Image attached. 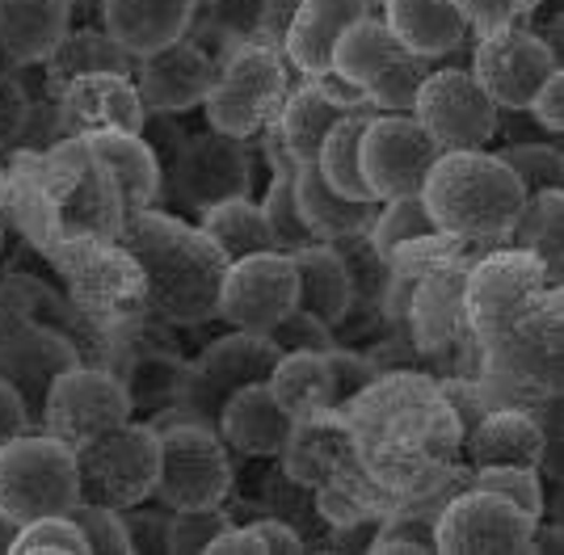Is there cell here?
Wrapping results in <instances>:
<instances>
[{
  "label": "cell",
  "instance_id": "obj_1",
  "mask_svg": "<svg viewBox=\"0 0 564 555\" xmlns=\"http://www.w3.org/2000/svg\"><path fill=\"white\" fill-rule=\"evenodd\" d=\"M522 185L501 156L480 148L471 152H438L422 185V203L434 228L447 236H506L514 215L522 210Z\"/></svg>",
  "mask_w": 564,
  "mask_h": 555
},
{
  "label": "cell",
  "instance_id": "obj_2",
  "mask_svg": "<svg viewBox=\"0 0 564 555\" xmlns=\"http://www.w3.org/2000/svg\"><path fill=\"white\" fill-rule=\"evenodd\" d=\"M127 244L143 261L152 295L177 320H198L219 312V282L228 257L203 231H189L161 215H140L127 224Z\"/></svg>",
  "mask_w": 564,
  "mask_h": 555
},
{
  "label": "cell",
  "instance_id": "obj_3",
  "mask_svg": "<svg viewBox=\"0 0 564 555\" xmlns=\"http://www.w3.org/2000/svg\"><path fill=\"white\" fill-rule=\"evenodd\" d=\"M80 501L76 450L55 434H18L0 446V513L18 526L51 513H68Z\"/></svg>",
  "mask_w": 564,
  "mask_h": 555
},
{
  "label": "cell",
  "instance_id": "obj_4",
  "mask_svg": "<svg viewBox=\"0 0 564 555\" xmlns=\"http://www.w3.org/2000/svg\"><path fill=\"white\" fill-rule=\"evenodd\" d=\"M76 467H80V501L115 509L140 505L156 488L161 429L122 421L85 446H76Z\"/></svg>",
  "mask_w": 564,
  "mask_h": 555
},
{
  "label": "cell",
  "instance_id": "obj_5",
  "mask_svg": "<svg viewBox=\"0 0 564 555\" xmlns=\"http://www.w3.org/2000/svg\"><path fill=\"white\" fill-rule=\"evenodd\" d=\"M232 488V463L219 429L203 421H173L161 429V467L152 497L165 509H212L224 505Z\"/></svg>",
  "mask_w": 564,
  "mask_h": 555
},
{
  "label": "cell",
  "instance_id": "obj_6",
  "mask_svg": "<svg viewBox=\"0 0 564 555\" xmlns=\"http://www.w3.org/2000/svg\"><path fill=\"white\" fill-rule=\"evenodd\" d=\"M282 97H286V76H282L279 51L249 43L232 46L203 106H207L212 131L245 139L279 115Z\"/></svg>",
  "mask_w": 564,
  "mask_h": 555
},
{
  "label": "cell",
  "instance_id": "obj_7",
  "mask_svg": "<svg viewBox=\"0 0 564 555\" xmlns=\"http://www.w3.org/2000/svg\"><path fill=\"white\" fill-rule=\"evenodd\" d=\"M279 358H282V349L274 346L270 333H245V328H236L232 337L215 341V346L182 374L177 404L186 409V421H203V425L215 429L224 400H228L236 388H245V383H265Z\"/></svg>",
  "mask_w": 564,
  "mask_h": 555
},
{
  "label": "cell",
  "instance_id": "obj_8",
  "mask_svg": "<svg viewBox=\"0 0 564 555\" xmlns=\"http://www.w3.org/2000/svg\"><path fill=\"white\" fill-rule=\"evenodd\" d=\"M438 161V143L413 115H376L358 139V168L371 198L422 194L430 164Z\"/></svg>",
  "mask_w": 564,
  "mask_h": 555
},
{
  "label": "cell",
  "instance_id": "obj_9",
  "mask_svg": "<svg viewBox=\"0 0 564 555\" xmlns=\"http://www.w3.org/2000/svg\"><path fill=\"white\" fill-rule=\"evenodd\" d=\"M535 522L514 501L471 488L434 518V543L443 555H522Z\"/></svg>",
  "mask_w": 564,
  "mask_h": 555
},
{
  "label": "cell",
  "instance_id": "obj_10",
  "mask_svg": "<svg viewBox=\"0 0 564 555\" xmlns=\"http://www.w3.org/2000/svg\"><path fill=\"white\" fill-rule=\"evenodd\" d=\"M409 115L422 122L438 152H471L485 148L497 131V106L494 97L471 80V72L443 68L430 72L422 89L413 97Z\"/></svg>",
  "mask_w": 564,
  "mask_h": 555
},
{
  "label": "cell",
  "instance_id": "obj_11",
  "mask_svg": "<svg viewBox=\"0 0 564 555\" xmlns=\"http://www.w3.org/2000/svg\"><path fill=\"white\" fill-rule=\"evenodd\" d=\"M552 72H561L556 51L543 43L540 34L514 30V25L480 34V46L471 55V80L494 97L497 110L501 106L506 110H527Z\"/></svg>",
  "mask_w": 564,
  "mask_h": 555
},
{
  "label": "cell",
  "instance_id": "obj_12",
  "mask_svg": "<svg viewBox=\"0 0 564 555\" xmlns=\"http://www.w3.org/2000/svg\"><path fill=\"white\" fill-rule=\"evenodd\" d=\"M131 409H135V400L110 370L72 367L51 388L47 409H43V429L64 438L76 450L97 434L131 421Z\"/></svg>",
  "mask_w": 564,
  "mask_h": 555
},
{
  "label": "cell",
  "instance_id": "obj_13",
  "mask_svg": "<svg viewBox=\"0 0 564 555\" xmlns=\"http://www.w3.org/2000/svg\"><path fill=\"white\" fill-rule=\"evenodd\" d=\"M295 312V261L282 249L228 261L219 282V316L245 333H270Z\"/></svg>",
  "mask_w": 564,
  "mask_h": 555
},
{
  "label": "cell",
  "instance_id": "obj_14",
  "mask_svg": "<svg viewBox=\"0 0 564 555\" xmlns=\"http://www.w3.org/2000/svg\"><path fill=\"white\" fill-rule=\"evenodd\" d=\"M173 177H177V194L186 198L189 207L207 210L215 203H228V198L249 194L253 161H249L245 143L236 135L203 131V135L186 139Z\"/></svg>",
  "mask_w": 564,
  "mask_h": 555
},
{
  "label": "cell",
  "instance_id": "obj_15",
  "mask_svg": "<svg viewBox=\"0 0 564 555\" xmlns=\"http://www.w3.org/2000/svg\"><path fill=\"white\" fill-rule=\"evenodd\" d=\"M80 367V353L64 333L51 328H22L0 341V379L25 400L30 421H43L47 395L59 374Z\"/></svg>",
  "mask_w": 564,
  "mask_h": 555
},
{
  "label": "cell",
  "instance_id": "obj_16",
  "mask_svg": "<svg viewBox=\"0 0 564 555\" xmlns=\"http://www.w3.org/2000/svg\"><path fill=\"white\" fill-rule=\"evenodd\" d=\"M215 76H219V68H215V59L203 46L186 43V39L161 46V51L143 55V64H140L143 110H152V115L189 110V106L207 101Z\"/></svg>",
  "mask_w": 564,
  "mask_h": 555
},
{
  "label": "cell",
  "instance_id": "obj_17",
  "mask_svg": "<svg viewBox=\"0 0 564 555\" xmlns=\"http://www.w3.org/2000/svg\"><path fill=\"white\" fill-rule=\"evenodd\" d=\"M198 0H101V30L131 59L186 39Z\"/></svg>",
  "mask_w": 564,
  "mask_h": 555
},
{
  "label": "cell",
  "instance_id": "obj_18",
  "mask_svg": "<svg viewBox=\"0 0 564 555\" xmlns=\"http://www.w3.org/2000/svg\"><path fill=\"white\" fill-rule=\"evenodd\" d=\"M371 13V0H300L291 25L282 34V46L291 55V64L304 72L307 80H321L333 72V43L341 39V30L358 18Z\"/></svg>",
  "mask_w": 564,
  "mask_h": 555
},
{
  "label": "cell",
  "instance_id": "obj_19",
  "mask_svg": "<svg viewBox=\"0 0 564 555\" xmlns=\"http://www.w3.org/2000/svg\"><path fill=\"white\" fill-rule=\"evenodd\" d=\"M219 438L236 446L240 455H258V459H270L279 455L282 446L295 434V421L282 413V404L270 395V383H245L236 388L224 409H219V421H215Z\"/></svg>",
  "mask_w": 564,
  "mask_h": 555
},
{
  "label": "cell",
  "instance_id": "obj_20",
  "mask_svg": "<svg viewBox=\"0 0 564 555\" xmlns=\"http://www.w3.org/2000/svg\"><path fill=\"white\" fill-rule=\"evenodd\" d=\"M291 177H295V203H300V215H304L307 231L316 236V240H341V236H354V231H371L379 215V203L376 198H346V194H337L325 177H321V168L316 161H291Z\"/></svg>",
  "mask_w": 564,
  "mask_h": 555
},
{
  "label": "cell",
  "instance_id": "obj_21",
  "mask_svg": "<svg viewBox=\"0 0 564 555\" xmlns=\"http://www.w3.org/2000/svg\"><path fill=\"white\" fill-rule=\"evenodd\" d=\"M89 161H97L110 182H115L118 198H122V215H140L156 203L161 189V164L152 156V148L140 135L127 131H89Z\"/></svg>",
  "mask_w": 564,
  "mask_h": 555
},
{
  "label": "cell",
  "instance_id": "obj_22",
  "mask_svg": "<svg viewBox=\"0 0 564 555\" xmlns=\"http://www.w3.org/2000/svg\"><path fill=\"white\" fill-rule=\"evenodd\" d=\"M72 0H0V51L13 64H43L68 39Z\"/></svg>",
  "mask_w": 564,
  "mask_h": 555
},
{
  "label": "cell",
  "instance_id": "obj_23",
  "mask_svg": "<svg viewBox=\"0 0 564 555\" xmlns=\"http://www.w3.org/2000/svg\"><path fill=\"white\" fill-rule=\"evenodd\" d=\"M291 261H295V307L337 328L350 316L354 303V282L341 253L333 244H304L291 253Z\"/></svg>",
  "mask_w": 564,
  "mask_h": 555
},
{
  "label": "cell",
  "instance_id": "obj_24",
  "mask_svg": "<svg viewBox=\"0 0 564 555\" xmlns=\"http://www.w3.org/2000/svg\"><path fill=\"white\" fill-rule=\"evenodd\" d=\"M68 115L89 131H127V135H140L143 131V101L140 89L127 85V76L115 72H89V76H76L68 85Z\"/></svg>",
  "mask_w": 564,
  "mask_h": 555
},
{
  "label": "cell",
  "instance_id": "obj_25",
  "mask_svg": "<svg viewBox=\"0 0 564 555\" xmlns=\"http://www.w3.org/2000/svg\"><path fill=\"white\" fill-rule=\"evenodd\" d=\"M383 22L404 51L425 59L455 51L468 30L455 0H383Z\"/></svg>",
  "mask_w": 564,
  "mask_h": 555
},
{
  "label": "cell",
  "instance_id": "obj_26",
  "mask_svg": "<svg viewBox=\"0 0 564 555\" xmlns=\"http://www.w3.org/2000/svg\"><path fill=\"white\" fill-rule=\"evenodd\" d=\"M270 395L282 404L291 421H307L337 400V367L333 353H312V349H291L282 353L270 370Z\"/></svg>",
  "mask_w": 564,
  "mask_h": 555
},
{
  "label": "cell",
  "instance_id": "obj_27",
  "mask_svg": "<svg viewBox=\"0 0 564 555\" xmlns=\"http://www.w3.org/2000/svg\"><path fill=\"white\" fill-rule=\"evenodd\" d=\"M400 55H409V51L397 43V34L388 30V22H379L376 13H367L354 25H346L341 39L333 43V72L367 97V89L397 64Z\"/></svg>",
  "mask_w": 564,
  "mask_h": 555
},
{
  "label": "cell",
  "instance_id": "obj_28",
  "mask_svg": "<svg viewBox=\"0 0 564 555\" xmlns=\"http://www.w3.org/2000/svg\"><path fill=\"white\" fill-rule=\"evenodd\" d=\"M543 446V429L527 413L485 416L468 438L476 467H540Z\"/></svg>",
  "mask_w": 564,
  "mask_h": 555
},
{
  "label": "cell",
  "instance_id": "obj_29",
  "mask_svg": "<svg viewBox=\"0 0 564 555\" xmlns=\"http://www.w3.org/2000/svg\"><path fill=\"white\" fill-rule=\"evenodd\" d=\"M358 106H367V101H358ZM358 106L329 97L316 80L304 85V89L286 101V110H282V143H286V156L295 164L316 161L325 135H329L333 127L350 115V110H358Z\"/></svg>",
  "mask_w": 564,
  "mask_h": 555
},
{
  "label": "cell",
  "instance_id": "obj_30",
  "mask_svg": "<svg viewBox=\"0 0 564 555\" xmlns=\"http://www.w3.org/2000/svg\"><path fill=\"white\" fill-rule=\"evenodd\" d=\"M203 236H207L228 261L279 249V244H274V231L265 224V210H261V203H249V194L228 198V203H215V207L203 210Z\"/></svg>",
  "mask_w": 564,
  "mask_h": 555
},
{
  "label": "cell",
  "instance_id": "obj_31",
  "mask_svg": "<svg viewBox=\"0 0 564 555\" xmlns=\"http://www.w3.org/2000/svg\"><path fill=\"white\" fill-rule=\"evenodd\" d=\"M543 282V265L527 253H506V257H489L468 282V307H480V312H506V307H518L531 291H540Z\"/></svg>",
  "mask_w": 564,
  "mask_h": 555
},
{
  "label": "cell",
  "instance_id": "obj_32",
  "mask_svg": "<svg viewBox=\"0 0 564 555\" xmlns=\"http://www.w3.org/2000/svg\"><path fill=\"white\" fill-rule=\"evenodd\" d=\"M376 118V106L367 101V106H358L350 115L341 118L337 127H333L325 143H321V152H316V168H321V177L337 189V194H346V198H371V189L362 182V168H358V139L367 131V122ZM379 203V198H376Z\"/></svg>",
  "mask_w": 564,
  "mask_h": 555
},
{
  "label": "cell",
  "instance_id": "obj_33",
  "mask_svg": "<svg viewBox=\"0 0 564 555\" xmlns=\"http://www.w3.org/2000/svg\"><path fill=\"white\" fill-rule=\"evenodd\" d=\"M561 189H540V194H527L522 198V210L514 215V224H510V231H514V240L527 249V253L535 257L543 265V274L561 278Z\"/></svg>",
  "mask_w": 564,
  "mask_h": 555
},
{
  "label": "cell",
  "instance_id": "obj_34",
  "mask_svg": "<svg viewBox=\"0 0 564 555\" xmlns=\"http://www.w3.org/2000/svg\"><path fill=\"white\" fill-rule=\"evenodd\" d=\"M367 236H371L376 253L383 257V261H392L404 244L430 240V236H438V228H434V219H430V210H425L422 194H404V198H388V203L379 207L376 224H371Z\"/></svg>",
  "mask_w": 564,
  "mask_h": 555
},
{
  "label": "cell",
  "instance_id": "obj_35",
  "mask_svg": "<svg viewBox=\"0 0 564 555\" xmlns=\"http://www.w3.org/2000/svg\"><path fill=\"white\" fill-rule=\"evenodd\" d=\"M64 219L89 236H115L122 224V198H118L110 173L97 161L89 164V177L80 182V189L64 203Z\"/></svg>",
  "mask_w": 564,
  "mask_h": 555
},
{
  "label": "cell",
  "instance_id": "obj_36",
  "mask_svg": "<svg viewBox=\"0 0 564 555\" xmlns=\"http://www.w3.org/2000/svg\"><path fill=\"white\" fill-rule=\"evenodd\" d=\"M51 59H59V72H68L72 80H76V76H89V72H115V76H127V72H131V55H127L106 30H101V34H97V30H85V34H76V39L68 34Z\"/></svg>",
  "mask_w": 564,
  "mask_h": 555
},
{
  "label": "cell",
  "instance_id": "obj_37",
  "mask_svg": "<svg viewBox=\"0 0 564 555\" xmlns=\"http://www.w3.org/2000/svg\"><path fill=\"white\" fill-rule=\"evenodd\" d=\"M261 210H265V224H270V231H274V244H279L282 253H295V249H304L307 240H312L304 215H300V203H295V177H291V164H286L279 177L270 182V194H265Z\"/></svg>",
  "mask_w": 564,
  "mask_h": 555
},
{
  "label": "cell",
  "instance_id": "obj_38",
  "mask_svg": "<svg viewBox=\"0 0 564 555\" xmlns=\"http://www.w3.org/2000/svg\"><path fill=\"white\" fill-rule=\"evenodd\" d=\"M68 518L80 526L89 555H131V534L122 522V509L97 505V501H76L68 509Z\"/></svg>",
  "mask_w": 564,
  "mask_h": 555
},
{
  "label": "cell",
  "instance_id": "obj_39",
  "mask_svg": "<svg viewBox=\"0 0 564 555\" xmlns=\"http://www.w3.org/2000/svg\"><path fill=\"white\" fill-rule=\"evenodd\" d=\"M34 552H55V555H89V543L80 526L72 522L68 513H51V518H34L25 522L18 538H13V552L9 555H34Z\"/></svg>",
  "mask_w": 564,
  "mask_h": 555
},
{
  "label": "cell",
  "instance_id": "obj_40",
  "mask_svg": "<svg viewBox=\"0 0 564 555\" xmlns=\"http://www.w3.org/2000/svg\"><path fill=\"white\" fill-rule=\"evenodd\" d=\"M501 161L510 164V173L518 177L522 194H540V189H561L564 164L556 148H540V143H518Z\"/></svg>",
  "mask_w": 564,
  "mask_h": 555
},
{
  "label": "cell",
  "instance_id": "obj_41",
  "mask_svg": "<svg viewBox=\"0 0 564 555\" xmlns=\"http://www.w3.org/2000/svg\"><path fill=\"white\" fill-rule=\"evenodd\" d=\"M232 526V518L219 505L212 509H173V538H169V555H198L212 547L215 534Z\"/></svg>",
  "mask_w": 564,
  "mask_h": 555
},
{
  "label": "cell",
  "instance_id": "obj_42",
  "mask_svg": "<svg viewBox=\"0 0 564 555\" xmlns=\"http://www.w3.org/2000/svg\"><path fill=\"white\" fill-rule=\"evenodd\" d=\"M471 488H485V492H497L506 501H514L518 509H527L531 518L543 513V485H540V471L535 467H480L476 485Z\"/></svg>",
  "mask_w": 564,
  "mask_h": 555
},
{
  "label": "cell",
  "instance_id": "obj_43",
  "mask_svg": "<svg viewBox=\"0 0 564 555\" xmlns=\"http://www.w3.org/2000/svg\"><path fill=\"white\" fill-rule=\"evenodd\" d=\"M371 552L376 555H434L438 543H434V518L430 513H404V518H392L379 538H371Z\"/></svg>",
  "mask_w": 564,
  "mask_h": 555
},
{
  "label": "cell",
  "instance_id": "obj_44",
  "mask_svg": "<svg viewBox=\"0 0 564 555\" xmlns=\"http://www.w3.org/2000/svg\"><path fill=\"white\" fill-rule=\"evenodd\" d=\"M212 25L219 39H253L270 25V0H212Z\"/></svg>",
  "mask_w": 564,
  "mask_h": 555
},
{
  "label": "cell",
  "instance_id": "obj_45",
  "mask_svg": "<svg viewBox=\"0 0 564 555\" xmlns=\"http://www.w3.org/2000/svg\"><path fill=\"white\" fill-rule=\"evenodd\" d=\"M122 522L131 534V555H169V538H173V509H122Z\"/></svg>",
  "mask_w": 564,
  "mask_h": 555
},
{
  "label": "cell",
  "instance_id": "obj_46",
  "mask_svg": "<svg viewBox=\"0 0 564 555\" xmlns=\"http://www.w3.org/2000/svg\"><path fill=\"white\" fill-rule=\"evenodd\" d=\"M270 337H274V346L282 353H291V349H312V353H333V333L329 324H321L316 316H307V312H291V316H282L274 328H270Z\"/></svg>",
  "mask_w": 564,
  "mask_h": 555
},
{
  "label": "cell",
  "instance_id": "obj_47",
  "mask_svg": "<svg viewBox=\"0 0 564 555\" xmlns=\"http://www.w3.org/2000/svg\"><path fill=\"white\" fill-rule=\"evenodd\" d=\"M464 22L476 30V34H489V30H501V25H514V18L522 13L527 0H455Z\"/></svg>",
  "mask_w": 564,
  "mask_h": 555
},
{
  "label": "cell",
  "instance_id": "obj_48",
  "mask_svg": "<svg viewBox=\"0 0 564 555\" xmlns=\"http://www.w3.org/2000/svg\"><path fill=\"white\" fill-rule=\"evenodd\" d=\"M527 110L540 118L552 135H561V127H564V76L561 72H552V76L543 80L540 92L531 97V106H527Z\"/></svg>",
  "mask_w": 564,
  "mask_h": 555
},
{
  "label": "cell",
  "instance_id": "obj_49",
  "mask_svg": "<svg viewBox=\"0 0 564 555\" xmlns=\"http://www.w3.org/2000/svg\"><path fill=\"white\" fill-rule=\"evenodd\" d=\"M34 421H30V409H25V400L4 379H0V446L4 442H13L18 434H25Z\"/></svg>",
  "mask_w": 564,
  "mask_h": 555
},
{
  "label": "cell",
  "instance_id": "obj_50",
  "mask_svg": "<svg viewBox=\"0 0 564 555\" xmlns=\"http://www.w3.org/2000/svg\"><path fill=\"white\" fill-rule=\"evenodd\" d=\"M249 531H253V538H258L261 555H300L304 552V538L291 531V526H282V522H253Z\"/></svg>",
  "mask_w": 564,
  "mask_h": 555
},
{
  "label": "cell",
  "instance_id": "obj_51",
  "mask_svg": "<svg viewBox=\"0 0 564 555\" xmlns=\"http://www.w3.org/2000/svg\"><path fill=\"white\" fill-rule=\"evenodd\" d=\"M564 543H561V531L556 526H540L535 522V531H531V543H527V552H547V555H556Z\"/></svg>",
  "mask_w": 564,
  "mask_h": 555
},
{
  "label": "cell",
  "instance_id": "obj_52",
  "mask_svg": "<svg viewBox=\"0 0 564 555\" xmlns=\"http://www.w3.org/2000/svg\"><path fill=\"white\" fill-rule=\"evenodd\" d=\"M18 531H22V526H18L9 513H0V555L13 552V538H18Z\"/></svg>",
  "mask_w": 564,
  "mask_h": 555
},
{
  "label": "cell",
  "instance_id": "obj_53",
  "mask_svg": "<svg viewBox=\"0 0 564 555\" xmlns=\"http://www.w3.org/2000/svg\"><path fill=\"white\" fill-rule=\"evenodd\" d=\"M0 198H4V177H0Z\"/></svg>",
  "mask_w": 564,
  "mask_h": 555
},
{
  "label": "cell",
  "instance_id": "obj_54",
  "mask_svg": "<svg viewBox=\"0 0 564 555\" xmlns=\"http://www.w3.org/2000/svg\"><path fill=\"white\" fill-rule=\"evenodd\" d=\"M371 4H383V0H371Z\"/></svg>",
  "mask_w": 564,
  "mask_h": 555
}]
</instances>
